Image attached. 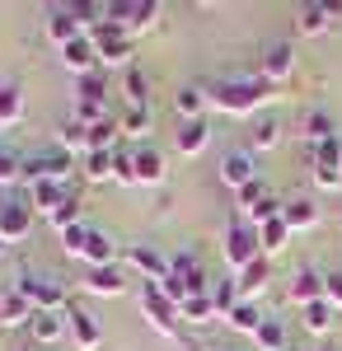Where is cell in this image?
<instances>
[{
    "label": "cell",
    "instance_id": "3957f363",
    "mask_svg": "<svg viewBox=\"0 0 342 351\" xmlns=\"http://www.w3.org/2000/svg\"><path fill=\"white\" fill-rule=\"evenodd\" d=\"M220 253H225V267L230 271H244L258 253H263V248H258V230H253L249 220L235 216L230 225H225V234H220Z\"/></svg>",
    "mask_w": 342,
    "mask_h": 351
},
{
    "label": "cell",
    "instance_id": "836d02e7",
    "mask_svg": "<svg viewBox=\"0 0 342 351\" xmlns=\"http://www.w3.org/2000/svg\"><path fill=\"white\" fill-rule=\"evenodd\" d=\"M253 342H258V351H286V324L282 319H263Z\"/></svg>",
    "mask_w": 342,
    "mask_h": 351
},
{
    "label": "cell",
    "instance_id": "9a60e30c",
    "mask_svg": "<svg viewBox=\"0 0 342 351\" xmlns=\"http://www.w3.org/2000/svg\"><path fill=\"white\" fill-rule=\"evenodd\" d=\"M319 216H323V211H319L315 197H290L286 206H282V220H286L290 234H305V230H315Z\"/></svg>",
    "mask_w": 342,
    "mask_h": 351
},
{
    "label": "cell",
    "instance_id": "7bdbcfd3",
    "mask_svg": "<svg viewBox=\"0 0 342 351\" xmlns=\"http://www.w3.org/2000/svg\"><path fill=\"white\" fill-rule=\"evenodd\" d=\"M113 183H122V188H136L132 150H113Z\"/></svg>",
    "mask_w": 342,
    "mask_h": 351
},
{
    "label": "cell",
    "instance_id": "d590c367",
    "mask_svg": "<svg viewBox=\"0 0 342 351\" xmlns=\"http://www.w3.org/2000/svg\"><path fill=\"white\" fill-rule=\"evenodd\" d=\"M84 178L89 183H113V150H89L84 155Z\"/></svg>",
    "mask_w": 342,
    "mask_h": 351
},
{
    "label": "cell",
    "instance_id": "74e56055",
    "mask_svg": "<svg viewBox=\"0 0 342 351\" xmlns=\"http://www.w3.org/2000/svg\"><path fill=\"white\" fill-rule=\"evenodd\" d=\"M150 104V80H146V71H127V108H146Z\"/></svg>",
    "mask_w": 342,
    "mask_h": 351
},
{
    "label": "cell",
    "instance_id": "d6a6232c",
    "mask_svg": "<svg viewBox=\"0 0 342 351\" xmlns=\"http://www.w3.org/2000/svg\"><path fill=\"white\" fill-rule=\"evenodd\" d=\"M286 243H290L286 220H272V225H263V230H258V248H263V258H277Z\"/></svg>",
    "mask_w": 342,
    "mask_h": 351
},
{
    "label": "cell",
    "instance_id": "ba28073f",
    "mask_svg": "<svg viewBox=\"0 0 342 351\" xmlns=\"http://www.w3.org/2000/svg\"><path fill=\"white\" fill-rule=\"evenodd\" d=\"M290 75H295V47H290V43H272L263 52V61H258V80L277 89V84H286Z\"/></svg>",
    "mask_w": 342,
    "mask_h": 351
},
{
    "label": "cell",
    "instance_id": "4fadbf2b",
    "mask_svg": "<svg viewBox=\"0 0 342 351\" xmlns=\"http://www.w3.org/2000/svg\"><path fill=\"white\" fill-rule=\"evenodd\" d=\"M47 38H52L56 47H71L76 38H84V28H80V19H76V10H71V5L47 10Z\"/></svg>",
    "mask_w": 342,
    "mask_h": 351
},
{
    "label": "cell",
    "instance_id": "8d00e7d4",
    "mask_svg": "<svg viewBox=\"0 0 342 351\" xmlns=\"http://www.w3.org/2000/svg\"><path fill=\"white\" fill-rule=\"evenodd\" d=\"M207 295H211V304H216V314L225 319V314H230V309L239 304V281H211Z\"/></svg>",
    "mask_w": 342,
    "mask_h": 351
},
{
    "label": "cell",
    "instance_id": "816d5d0a",
    "mask_svg": "<svg viewBox=\"0 0 342 351\" xmlns=\"http://www.w3.org/2000/svg\"><path fill=\"white\" fill-rule=\"evenodd\" d=\"M319 351H333V347H319Z\"/></svg>",
    "mask_w": 342,
    "mask_h": 351
},
{
    "label": "cell",
    "instance_id": "8fae6325",
    "mask_svg": "<svg viewBox=\"0 0 342 351\" xmlns=\"http://www.w3.org/2000/svg\"><path fill=\"white\" fill-rule=\"evenodd\" d=\"M127 263L141 271V281H164L169 276V258L150 243H127Z\"/></svg>",
    "mask_w": 342,
    "mask_h": 351
},
{
    "label": "cell",
    "instance_id": "681fc988",
    "mask_svg": "<svg viewBox=\"0 0 342 351\" xmlns=\"http://www.w3.org/2000/svg\"><path fill=\"white\" fill-rule=\"evenodd\" d=\"M323 300H328L333 309H342V276H328V281H323Z\"/></svg>",
    "mask_w": 342,
    "mask_h": 351
},
{
    "label": "cell",
    "instance_id": "5bb4252c",
    "mask_svg": "<svg viewBox=\"0 0 342 351\" xmlns=\"http://www.w3.org/2000/svg\"><path fill=\"white\" fill-rule=\"evenodd\" d=\"M66 324H71V337H76L80 351H99L104 347V328L94 314H84V309H66Z\"/></svg>",
    "mask_w": 342,
    "mask_h": 351
},
{
    "label": "cell",
    "instance_id": "484cf974",
    "mask_svg": "<svg viewBox=\"0 0 342 351\" xmlns=\"http://www.w3.org/2000/svg\"><path fill=\"white\" fill-rule=\"evenodd\" d=\"M56 150H66V155H89V127L76 122V117H66V122L56 127Z\"/></svg>",
    "mask_w": 342,
    "mask_h": 351
},
{
    "label": "cell",
    "instance_id": "52a82bcc",
    "mask_svg": "<svg viewBox=\"0 0 342 351\" xmlns=\"http://www.w3.org/2000/svg\"><path fill=\"white\" fill-rule=\"evenodd\" d=\"M216 178H220V188L244 192L253 178H258V155H249V150H225V155H220V169H216Z\"/></svg>",
    "mask_w": 342,
    "mask_h": 351
},
{
    "label": "cell",
    "instance_id": "b9f144b4",
    "mask_svg": "<svg viewBox=\"0 0 342 351\" xmlns=\"http://www.w3.org/2000/svg\"><path fill=\"white\" fill-rule=\"evenodd\" d=\"M104 117H113V112H108V104H99V99H76V122L94 127V122H104Z\"/></svg>",
    "mask_w": 342,
    "mask_h": 351
},
{
    "label": "cell",
    "instance_id": "83f0119b",
    "mask_svg": "<svg viewBox=\"0 0 342 351\" xmlns=\"http://www.w3.org/2000/svg\"><path fill=\"white\" fill-rule=\"evenodd\" d=\"M66 192L71 188H61V183H33V188H28V206L43 211V216H52L56 206L66 202Z\"/></svg>",
    "mask_w": 342,
    "mask_h": 351
},
{
    "label": "cell",
    "instance_id": "f6af8a7d",
    "mask_svg": "<svg viewBox=\"0 0 342 351\" xmlns=\"http://www.w3.org/2000/svg\"><path fill=\"white\" fill-rule=\"evenodd\" d=\"M117 122H122V132H127V136H146V132H150V108H127Z\"/></svg>",
    "mask_w": 342,
    "mask_h": 351
},
{
    "label": "cell",
    "instance_id": "ee69618b",
    "mask_svg": "<svg viewBox=\"0 0 342 351\" xmlns=\"http://www.w3.org/2000/svg\"><path fill=\"white\" fill-rule=\"evenodd\" d=\"M84 239H89V225H71V230H61V248H66V258H84Z\"/></svg>",
    "mask_w": 342,
    "mask_h": 351
},
{
    "label": "cell",
    "instance_id": "4dcf8cb0",
    "mask_svg": "<svg viewBox=\"0 0 342 351\" xmlns=\"http://www.w3.org/2000/svg\"><path fill=\"white\" fill-rule=\"evenodd\" d=\"M179 314H183L187 328H207V324H216V319H220V314H216V304H211V295H187Z\"/></svg>",
    "mask_w": 342,
    "mask_h": 351
},
{
    "label": "cell",
    "instance_id": "603a6c76",
    "mask_svg": "<svg viewBox=\"0 0 342 351\" xmlns=\"http://www.w3.org/2000/svg\"><path fill=\"white\" fill-rule=\"evenodd\" d=\"M333 136H342L338 132V117L333 112H323V108H315L310 117H305V127H300V141L315 150V145H323V141H333Z\"/></svg>",
    "mask_w": 342,
    "mask_h": 351
},
{
    "label": "cell",
    "instance_id": "7c38bea8",
    "mask_svg": "<svg viewBox=\"0 0 342 351\" xmlns=\"http://www.w3.org/2000/svg\"><path fill=\"white\" fill-rule=\"evenodd\" d=\"M328 28H333V14H328L323 0H305V5L295 10V33H300V38H323Z\"/></svg>",
    "mask_w": 342,
    "mask_h": 351
},
{
    "label": "cell",
    "instance_id": "2e32d148",
    "mask_svg": "<svg viewBox=\"0 0 342 351\" xmlns=\"http://www.w3.org/2000/svg\"><path fill=\"white\" fill-rule=\"evenodd\" d=\"M61 66L76 71V75H94V66H99V47H94V38L84 33V38L71 43V47H61Z\"/></svg>",
    "mask_w": 342,
    "mask_h": 351
},
{
    "label": "cell",
    "instance_id": "bcb514c9",
    "mask_svg": "<svg viewBox=\"0 0 342 351\" xmlns=\"http://www.w3.org/2000/svg\"><path fill=\"white\" fill-rule=\"evenodd\" d=\"M76 99H99V104H108V84H104V75L94 71V75H80V94Z\"/></svg>",
    "mask_w": 342,
    "mask_h": 351
},
{
    "label": "cell",
    "instance_id": "f1b7e54d",
    "mask_svg": "<svg viewBox=\"0 0 342 351\" xmlns=\"http://www.w3.org/2000/svg\"><path fill=\"white\" fill-rule=\"evenodd\" d=\"M225 324L235 328V332H244V337H253V332H258V324H263V309H258L253 300H239L235 309L225 314Z\"/></svg>",
    "mask_w": 342,
    "mask_h": 351
},
{
    "label": "cell",
    "instance_id": "7a4b0ae2",
    "mask_svg": "<svg viewBox=\"0 0 342 351\" xmlns=\"http://www.w3.org/2000/svg\"><path fill=\"white\" fill-rule=\"evenodd\" d=\"M14 291L33 304V314H66L71 304H66V286L47 276V271H24L19 281H14Z\"/></svg>",
    "mask_w": 342,
    "mask_h": 351
},
{
    "label": "cell",
    "instance_id": "cb8c5ba5",
    "mask_svg": "<svg viewBox=\"0 0 342 351\" xmlns=\"http://www.w3.org/2000/svg\"><path fill=\"white\" fill-rule=\"evenodd\" d=\"M267 281H272V258H253L249 267L239 271V300H253L258 291H267Z\"/></svg>",
    "mask_w": 342,
    "mask_h": 351
},
{
    "label": "cell",
    "instance_id": "ac0fdd59",
    "mask_svg": "<svg viewBox=\"0 0 342 351\" xmlns=\"http://www.w3.org/2000/svg\"><path fill=\"white\" fill-rule=\"evenodd\" d=\"M323 281H328V276H323L319 267H300L295 276H290V300H295L300 309L315 304V300H323Z\"/></svg>",
    "mask_w": 342,
    "mask_h": 351
},
{
    "label": "cell",
    "instance_id": "44dd1931",
    "mask_svg": "<svg viewBox=\"0 0 342 351\" xmlns=\"http://www.w3.org/2000/svg\"><path fill=\"white\" fill-rule=\"evenodd\" d=\"M174 108H179V117L183 122H202L211 108V94L202 89V84H183L179 94H174Z\"/></svg>",
    "mask_w": 342,
    "mask_h": 351
},
{
    "label": "cell",
    "instance_id": "7402d4cb",
    "mask_svg": "<svg viewBox=\"0 0 342 351\" xmlns=\"http://www.w3.org/2000/svg\"><path fill=\"white\" fill-rule=\"evenodd\" d=\"M28 324H33V304L14 286L0 291V328H28Z\"/></svg>",
    "mask_w": 342,
    "mask_h": 351
},
{
    "label": "cell",
    "instance_id": "60d3db41",
    "mask_svg": "<svg viewBox=\"0 0 342 351\" xmlns=\"http://www.w3.org/2000/svg\"><path fill=\"white\" fill-rule=\"evenodd\" d=\"M14 183H24V160L14 150H0V188H14Z\"/></svg>",
    "mask_w": 342,
    "mask_h": 351
},
{
    "label": "cell",
    "instance_id": "f546056e",
    "mask_svg": "<svg viewBox=\"0 0 342 351\" xmlns=\"http://www.w3.org/2000/svg\"><path fill=\"white\" fill-rule=\"evenodd\" d=\"M19 122H24V89L0 84V127H19Z\"/></svg>",
    "mask_w": 342,
    "mask_h": 351
},
{
    "label": "cell",
    "instance_id": "d6986e66",
    "mask_svg": "<svg viewBox=\"0 0 342 351\" xmlns=\"http://www.w3.org/2000/svg\"><path fill=\"white\" fill-rule=\"evenodd\" d=\"M174 145H179V155L197 160V155H202V150L211 145V127H207V117H202V122H179V132H174Z\"/></svg>",
    "mask_w": 342,
    "mask_h": 351
},
{
    "label": "cell",
    "instance_id": "5b68a950",
    "mask_svg": "<svg viewBox=\"0 0 342 351\" xmlns=\"http://www.w3.org/2000/svg\"><path fill=\"white\" fill-rule=\"evenodd\" d=\"M71 173H76V160L66 155V150H38V155H28L24 160V183H61V188H71Z\"/></svg>",
    "mask_w": 342,
    "mask_h": 351
},
{
    "label": "cell",
    "instance_id": "277c9868",
    "mask_svg": "<svg viewBox=\"0 0 342 351\" xmlns=\"http://www.w3.org/2000/svg\"><path fill=\"white\" fill-rule=\"evenodd\" d=\"M159 14H164V5H159V0H113V5H108V19L122 28L127 38L150 33V28L159 24Z\"/></svg>",
    "mask_w": 342,
    "mask_h": 351
},
{
    "label": "cell",
    "instance_id": "6da1fadb",
    "mask_svg": "<svg viewBox=\"0 0 342 351\" xmlns=\"http://www.w3.org/2000/svg\"><path fill=\"white\" fill-rule=\"evenodd\" d=\"M267 99H277V89L263 84L258 75H253V80H220L211 89V108L225 112V117H253Z\"/></svg>",
    "mask_w": 342,
    "mask_h": 351
},
{
    "label": "cell",
    "instance_id": "f907efd6",
    "mask_svg": "<svg viewBox=\"0 0 342 351\" xmlns=\"http://www.w3.org/2000/svg\"><path fill=\"white\" fill-rule=\"evenodd\" d=\"M0 258H5V243H0Z\"/></svg>",
    "mask_w": 342,
    "mask_h": 351
},
{
    "label": "cell",
    "instance_id": "f35d334b",
    "mask_svg": "<svg viewBox=\"0 0 342 351\" xmlns=\"http://www.w3.org/2000/svg\"><path fill=\"white\" fill-rule=\"evenodd\" d=\"M47 220L56 225V234H61V230H71V225H80V197H76V188L66 192V202H61V206H56Z\"/></svg>",
    "mask_w": 342,
    "mask_h": 351
},
{
    "label": "cell",
    "instance_id": "4316f807",
    "mask_svg": "<svg viewBox=\"0 0 342 351\" xmlns=\"http://www.w3.org/2000/svg\"><path fill=\"white\" fill-rule=\"evenodd\" d=\"M333 319H338V309H333L328 300H315V304L300 309V324H305V332H315V337L333 332Z\"/></svg>",
    "mask_w": 342,
    "mask_h": 351
},
{
    "label": "cell",
    "instance_id": "1f68e13d",
    "mask_svg": "<svg viewBox=\"0 0 342 351\" xmlns=\"http://www.w3.org/2000/svg\"><path fill=\"white\" fill-rule=\"evenodd\" d=\"M277 141H282V122L277 117H263L258 127H253V136H249V155H258V150H277Z\"/></svg>",
    "mask_w": 342,
    "mask_h": 351
},
{
    "label": "cell",
    "instance_id": "8992f818",
    "mask_svg": "<svg viewBox=\"0 0 342 351\" xmlns=\"http://www.w3.org/2000/svg\"><path fill=\"white\" fill-rule=\"evenodd\" d=\"M141 314H146V324L155 328V332H164V337H179L183 314H179V304H174V300H164V291H159L155 281H146V286H141Z\"/></svg>",
    "mask_w": 342,
    "mask_h": 351
},
{
    "label": "cell",
    "instance_id": "ab89813d",
    "mask_svg": "<svg viewBox=\"0 0 342 351\" xmlns=\"http://www.w3.org/2000/svg\"><path fill=\"white\" fill-rule=\"evenodd\" d=\"M310 155H315V169H342V136H333V141L315 145Z\"/></svg>",
    "mask_w": 342,
    "mask_h": 351
},
{
    "label": "cell",
    "instance_id": "e575fe53",
    "mask_svg": "<svg viewBox=\"0 0 342 351\" xmlns=\"http://www.w3.org/2000/svg\"><path fill=\"white\" fill-rule=\"evenodd\" d=\"M117 132H122V122H117V117L94 122V127H89V150H117Z\"/></svg>",
    "mask_w": 342,
    "mask_h": 351
},
{
    "label": "cell",
    "instance_id": "ffe728a7",
    "mask_svg": "<svg viewBox=\"0 0 342 351\" xmlns=\"http://www.w3.org/2000/svg\"><path fill=\"white\" fill-rule=\"evenodd\" d=\"M66 332H71L66 314H33V324H28V337H33L38 347H56Z\"/></svg>",
    "mask_w": 342,
    "mask_h": 351
},
{
    "label": "cell",
    "instance_id": "7dc6e473",
    "mask_svg": "<svg viewBox=\"0 0 342 351\" xmlns=\"http://www.w3.org/2000/svg\"><path fill=\"white\" fill-rule=\"evenodd\" d=\"M263 197H267L263 178H253V183H249V188L239 192V211H249V206H258V202H263Z\"/></svg>",
    "mask_w": 342,
    "mask_h": 351
},
{
    "label": "cell",
    "instance_id": "e0dca14e",
    "mask_svg": "<svg viewBox=\"0 0 342 351\" xmlns=\"http://www.w3.org/2000/svg\"><path fill=\"white\" fill-rule=\"evenodd\" d=\"M84 291L89 295H104V300H117V295H127V276H122V267H89Z\"/></svg>",
    "mask_w": 342,
    "mask_h": 351
},
{
    "label": "cell",
    "instance_id": "9c48e42d",
    "mask_svg": "<svg viewBox=\"0 0 342 351\" xmlns=\"http://www.w3.org/2000/svg\"><path fill=\"white\" fill-rule=\"evenodd\" d=\"M28 230H33V206H28V202H19V197L0 202V243L28 239Z\"/></svg>",
    "mask_w": 342,
    "mask_h": 351
},
{
    "label": "cell",
    "instance_id": "30bf717a",
    "mask_svg": "<svg viewBox=\"0 0 342 351\" xmlns=\"http://www.w3.org/2000/svg\"><path fill=\"white\" fill-rule=\"evenodd\" d=\"M132 169H136V183H141V188H159V183L169 178V164H164V155H159L155 145L132 150Z\"/></svg>",
    "mask_w": 342,
    "mask_h": 351
},
{
    "label": "cell",
    "instance_id": "c3c4849f",
    "mask_svg": "<svg viewBox=\"0 0 342 351\" xmlns=\"http://www.w3.org/2000/svg\"><path fill=\"white\" fill-rule=\"evenodd\" d=\"M315 183L328 188V192H338L342 188V169H315Z\"/></svg>",
    "mask_w": 342,
    "mask_h": 351
},
{
    "label": "cell",
    "instance_id": "d4e9b609",
    "mask_svg": "<svg viewBox=\"0 0 342 351\" xmlns=\"http://www.w3.org/2000/svg\"><path fill=\"white\" fill-rule=\"evenodd\" d=\"M84 263H89V267H117V243H113V234L89 230V239H84Z\"/></svg>",
    "mask_w": 342,
    "mask_h": 351
}]
</instances>
